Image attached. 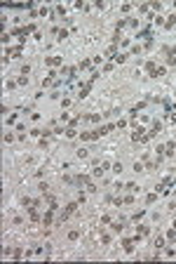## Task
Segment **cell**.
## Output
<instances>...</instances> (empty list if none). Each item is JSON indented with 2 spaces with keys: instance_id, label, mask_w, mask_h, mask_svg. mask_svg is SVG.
<instances>
[{
  "instance_id": "603a6c76",
  "label": "cell",
  "mask_w": 176,
  "mask_h": 264,
  "mask_svg": "<svg viewBox=\"0 0 176 264\" xmlns=\"http://www.w3.org/2000/svg\"><path fill=\"white\" fill-rule=\"evenodd\" d=\"M124 189H127V191H139V186H136L134 182H129V184H124Z\"/></svg>"
},
{
  "instance_id": "5b68a950",
  "label": "cell",
  "mask_w": 176,
  "mask_h": 264,
  "mask_svg": "<svg viewBox=\"0 0 176 264\" xmlns=\"http://www.w3.org/2000/svg\"><path fill=\"white\" fill-rule=\"evenodd\" d=\"M153 245H155V250H157V252H160V250H162V248H164V236H157V238H155V241H153Z\"/></svg>"
},
{
  "instance_id": "d4e9b609",
  "label": "cell",
  "mask_w": 176,
  "mask_h": 264,
  "mask_svg": "<svg viewBox=\"0 0 176 264\" xmlns=\"http://www.w3.org/2000/svg\"><path fill=\"white\" fill-rule=\"evenodd\" d=\"M89 120H92V123H101V116H99V113H92Z\"/></svg>"
},
{
  "instance_id": "9a60e30c",
  "label": "cell",
  "mask_w": 176,
  "mask_h": 264,
  "mask_svg": "<svg viewBox=\"0 0 176 264\" xmlns=\"http://www.w3.org/2000/svg\"><path fill=\"white\" fill-rule=\"evenodd\" d=\"M157 66H155V62H146V71H148V76H153V71H155Z\"/></svg>"
},
{
  "instance_id": "6da1fadb",
  "label": "cell",
  "mask_w": 176,
  "mask_h": 264,
  "mask_svg": "<svg viewBox=\"0 0 176 264\" xmlns=\"http://www.w3.org/2000/svg\"><path fill=\"white\" fill-rule=\"evenodd\" d=\"M78 205H80L78 200H73V203H68V205H66V210L61 212V217H59V222H66V219H68L71 215H75V212H78Z\"/></svg>"
},
{
  "instance_id": "3957f363",
  "label": "cell",
  "mask_w": 176,
  "mask_h": 264,
  "mask_svg": "<svg viewBox=\"0 0 176 264\" xmlns=\"http://www.w3.org/2000/svg\"><path fill=\"white\" fill-rule=\"evenodd\" d=\"M148 233H150V229H148V227H143V224H139V227H136V241H139L141 236H148Z\"/></svg>"
},
{
  "instance_id": "9c48e42d",
  "label": "cell",
  "mask_w": 176,
  "mask_h": 264,
  "mask_svg": "<svg viewBox=\"0 0 176 264\" xmlns=\"http://www.w3.org/2000/svg\"><path fill=\"white\" fill-rule=\"evenodd\" d=\"M164 73H167V68H164V66H157V68L153 71V76H150V78H160V76H164Z\"/></svg>"
},
{
  "instance_id": "7c38bea8",
  "label": "cell",
  "mask_w": 176,
  "mask_h": 264,
  "mask_svg": "<svg viewBox=\"0 0 176 264\" xmlns=\"http://www.w3.org/2000/svg\"><path fill=\"white\" fill-rule=\"evenodd\" d=\"M155 200H157V191H153V194H148V196H146V205H153Z\"/></svg>"
},
{
  "instance_id": "484cf974",
  "label": "cell",
  "mask_w": 176,
  "mask_h": 264,
  "mask_svg": "<svg viewBox=\"0 0 176 264\" xmlns=\"http://www.w3.org/2000/svg\"><path fill=\"white\" fill-rule=\"evenodd\" d=\"M113 172L120 175V172H122V163H113Z\"/></svg>"
},
{
  "instance_id": "4dcf8cb0",
  "label": "cell",
  "mask_w": 176,
  "mask_h": 264,
  "mask_svg": "<svg viewBox=\"0 0 176 264\" xmlns=\"http://www.w3.org/2000/svg\"><path fill=\"white\" fill-rule=\"evenodd\" d=\"M111 222H113L111 215H103V217H101V224H111Z\"/></svg>"
},
{
  "instance_id": "d6a6232c",
  "label": "cell",
  "mask_w": 176,
  "mask_h": 264,
  "mask_svg": "<svg viewBox=\"0 0 176 264\" xmlns=\"http://www.w3.org/2000/svg\"><path fill=\"white\" fill-rule=\"evenodd\" d=\"M124 26H127V21H124V19H120V21L115 24V29H117V31H120V29H124Z\"/></svg>"
},
{
  "instance_id": "52a82bcc",
  "label": "cell",
  "mask_w": 176,
  "mask_h": 264,
  "mask_svg": "<svg viewBox=\"0 0 176 264\" xmlns=\"http://www.w3.org/2000/svg\"><path fill=\"white\" fill-rule=\"evenodd\" d=\"M127 57H129V54H124V52H117L115 57H113V62H115V64H124V62H127Z\"/></svg>"
},
{
  "instance_id": "f546056e",
  "label": "cell",
  "mask_w": 176,
  "mask_h": 264,
  "mask_svg": "<svg viewBox=\"0 0 176 264\" xmlns=\"http://www.w3.org/2000/svg\"><path fill=\"white\" fill-rule=\"evenodd\" d=\"M5 87H7V90H14V87H17V80H7V85H5Z\"/></svg>"
},
{
  "instance_id": "7402d4cb",
  "label": "cell",
  "mask_w": 176,
  "mask_h": 264,
  "mask_svg": "<svg viewBox=\"0 0 176 264\" xmlns=\"http://www.w3.org/2000/svg\"><path fill=\"white\" fill-rule=\"evenodd\" d=\"M26 83H28V76H19L17 78V85H26Z\"/></svg>"
},
{
  "instance_id": "7a4b0ae2",
  "label": "cell",
  "mask_w": 176,
  "mask_h": 264,
  "mask_svg": "<svg viewBox=\"0 0 176 264\" xmlns=\"http://www.w3.org/2000/svg\"><path fill=\"white\" fill-rule=\"evenodd\" d=\"M134 243H136V238H124V241H122V250H124L127 255H132V252H134Z\"/></svg>"
},
{
  "instance_id": "cb8c5ba5",
  "label": "cell",
  "mask_w": 176,
  "mask_h": 264,
  "mask_svg": "<svg viewBox=\"0 0 176 264\" xmlns=\"http://www.w3.org/2000/svg\"><path fill=\"white\" fill-rule=\"evenodd\" d=\"M141 52H143L141 45H134V47H132V54H141Z\"/></svg>"
},
{
  "instance_id": "30bf717a",
  "label": "cell",
  "mask_w": 176,
  "mask_h": 264,
  "mask_svg": "<svg viewBox=\"0 0 176 264\" xmlns=\"http://www.w3.org/2000/svg\"><path fill=\"white\" fill-rule=\"evenodd\" d=\"M143 217H146V210H139V212H134V215H132V222H141Z\"/></svg>"
},
{
  "instance_id": "4316f807",
  "label": "cell",
  "mask_w": 176,
  "mask_h": 264,
  "mask_svg": "<svg viewBox=\"0 0 176 264\" xmlns=\"http://www.w3.org/2000/svg\"><path fill=\"white\" fill-rule=\"evenodd\" d=\"M89 153H87V149H78V158H87Z\"/></svg>"
},
{
  "instance_id": "83f0119b",
  "label": "cell",
  "mask_w": 176,
  "mask_h": 264,
  "mask_svg": "<svg viewBox=\"0 0 176 264\" xmlns=\"http://www.w3.org/2000/svg\"><path fill=\"white\" fill-rule=\"evenodd\" d=\"M174 255H176L174 248H167V250H164V257H174Z\"/></svg>"
},
{
  "instance_id": "836d02e7",
  "label": "cell",
  "mask_w": 176,
  "mask_h": 264,
  "mask_svg": "<svg viewBox=\"0 0 176 264\" xmlns=\"http://www.w3.org/2000/svg\"><path fill=\"white\" fill-rule=\"evenodd\" d=\"M150 7H153V10H155V12H160V10H162V2H153V5H150Z\"/></svg>"
},
{
  "instance_id": "f1b7e54d",
  "label": "cell",
  "mask_w": 176,
  "mask_h": 264,
  "mask_svg": "<svg viewBox=\"0 0 176 264\" xmlns=\"http://www.w3.org/2000/svg\"><path fill=\"white\" fill-rule=\"evenodd\" d=\"M28 73H31V66L24 64V66H21V76H28Z\"/></svg>"
},
{
  "instance_id": "8992f818",
  "label": "cell",
  "mask_w": 176,
  "mask_h": 264,
  "mask_svg": "<svg viewBox=\"0 0 176 264\" xmlns=\"http://www.w3.org/2000/svg\"><path fill=\"white\" fill-rule=\"evenodd\" d=\"M45 64L47 66H61V57H47Z\"/></svg>"
},
{
  "instance_id": "44dd1931",
  "label": "cell",
  "mask_w": 176,
  "mask_h": 264,
  "mask_svg": "<svg viewBox=\"0 0 176 264\" xmlns=\"http://www.w3.org/2000/svg\"><path fill=\"white\" fill-rule=\"evenodd\" d=\"M122 205H134V196H124L122 198Z\"/></svg>"
},
{
  "instance_id": "e0dca14e",
  "label": "cell",
  "mask_w": 176,
  "mask_h": 264,
  "mask_svg": "<svg viewBox=\"0 0 176 264\" xmlns=\"http://www.w3.org/2000/svg\"><path fill=\"white\" fill-rule=\"evenodd\" d=\"M2 142H5V144L14 142V134H12V132H5V134H2Z\"/></svg>"
},
{
  "instance_id": "8fae6325",
  "label": "cell",
  "mask_w": 176,
  "mask_h": 264,
  "mask_svg": "<svg viewBox=\"0 0 176 264\" xmlns=\"http://www.w3.org/2000/svg\"><path fill=\"white\" fill-rule=\"evenodd\" d=\"M21 257H24V250H21V248H14V250H12V260H21Z\"/></svg>"
},
{
  "instance_id": "ffe728a7",
  "label": "cell",
  "mask_w": 176,
  "mask_h": 264,
  "mask_svg": "<svg viewBox=\"0 0 176 264\" xmlns=\"http://www.w3.org/2000/svg\"><path fill=\"white\" fill-rule=\"evenodd\" d=\"M89 66H92V62H89V59H82V62H80V64H78V68H80V71H82V68H89Z\"/></svg>"
},
{
  "instance_id": "4fadbf2b",
  "label": "cell",
  "mask_w": 176,
  "mask_h": 264,
  "mask_svg": "<svg viewBox=\"0 0 176 264\" xmlns=\"http://www.w3.org/2000/svg\"><path fill=\"white\" fill-rule=\"evenodd\" d=\"M63 134H66L68 139H73V137H78V130H75V128H66V132H63Z\"/></svg>"
},
{
  "instance_id": "d6986e66",
  "label": "cell",
  "mask_w": 176,
  "mask_h": 264,
  "mask_svg": "<svg viewBox=\"0 0 176 264\" xmlns=\"http://www.w3.org/2000/svg\"><path fill=\"white\" fill-rule=\"evenodd\" d=\"M115 68V62H108V64H103V73H111Z\"/></svg>"
},
{
  "instance_id": "ac0fdd59",
  "label": "cell",
  "mask_w": 176,
  "mask_h": 264,
  "mask_svg": "<svg viewBox=\"0 0 176 264\" xmlns=\"http://www.w3.org/2000/svg\"><path fill=\"white\" fill-rule=\"evenodd\" d=\"M38 189H40V194H42V196H45V194H49V184H47V182H42Z\"/></svg>"
},
{
  "instance_id": "e575fe53",
  "label": "cell",
  "mask_w": 176,
  "mask_h": 264,
  "mask_svg": "<svg viewBox=\"0 0 176 264\" xmlns=\"http://www.w3.org/2000/svg\"><path fill=\"white\" fill-rule=\"evenodd\" d=\"M9 38H12V33H2V43H5V45L9 43Z\"/></svg>"
},
{
  "instance_id": "5bb4252c",
  "label": "cell",
  "mask_w": 176,
  "mask_h": 264,
  "mask_svg": "<svg viewBox=\"0 0 176 264\" xmlns=\"http://www.w3.org/2000/svg\"><path fill=\"white\" fill-rule=\"evenodd\" d=\"M78 238H80V229H73L68 233V241H78Z\"/></svg>"
},
{
  "instance_id": "2e32d148",
  "label": "cell",
  "mask_w": 176,
  "mask_h": 264,
  "mask_svg": "<svg viewBox=\"0 0 176 264\" xmlns=\"http://www.w3.org/2000/svg\"><path fill=\"white\" fill-rule=\"evenodd\" d=\"M153 24H155V26H164V17H160V14L153 17Z\"/></svg>"
},
{
  "instance_id": "277c9868",
  "label": "cell",
  "mask_w": 176,
  "mask_h": 264,
  "mask_svg": "<svg viewBox=\"0 0 176 264\" xmlns=\"http://www.w3.org/2000/svg\"><path fill=\"white\" fill-rule=\"evenodd\" d=\"M174 149H176V142H167L164 144V156H174Z\"/></svg>"
},
{
  "instance_id": "1f68e13d",
  "label": "cell",
  "mask_w": 176,
  "mask_h": 264,
  "mask_svg": "<svg viewBox=\"0 0 176 264\" xmlns=\"http://www.w3.org/2000/svg\"><path fill=\"white\" fill-rule=\"evenodd\" d=\"M115 125H117V130H122V128H127V120H122V118H120Z\"/></svg>"
},
{
  "instance_id": "ba28073f",
  "label": "cell",
  "mask_w": 176,
  "mask_h": 264,
  "mask_svg": "<svg viewBox=\"0 0 176 264\" xmlns=\"http://www.w3.org/2000/svg\"><path fill=\"white\" fill-rule=\"evenodd\" d=\"M54 33H57V40H66V38H68V31H66V29H54Z\"/></svg>"
}]
</instances>
